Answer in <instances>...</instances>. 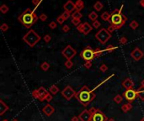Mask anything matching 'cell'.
Instances as JSON below:
<instances>
[{
	"label": "cell",
	"mask_w": 144,
	"mask_h": 121,
	"mask_svg": "<svg viewBox=\"0 0 144 121\" xmlns=\"http://www.w3.org/2000/svg\"><path fill=\"white\" fill-rule=\"evenodd\" d=\"M92 114L88 109H84L81 114H79V118L81 121H91Z\"/></svg>",
	"instance_id": "cell-12"
},
{
	"label": "cell",
	"mask_w": 144,
	"mask_h": 121,
	"mask_svg": "<svg viewBox=\"0 0 144 121\" xmlns=\"http://www.w3.org/2000/svg\"><path fill=\"white\" fill-rule=\"evenodd\" d=\"M109 119L107 118V116L104 114L103 112L98 108L97 112L95 114H93L91 119V121H107Z\"/></svg>",
	"instance_id": "cell-10"
},
{
	"label": "cell",
	"mask_w": 144,
	"mask_h": 121,
	"mask_svg": "<svg viewBox=\"0 0 144 121\" xmlns=\"http://www.w3.org/2000/svg\"><path fill=\"white\" fill-rule=\"evenodd\" d=\"M49 27L51 28V30H54V29H56V28L57 27V22L51 21V23L49 24Z\"/></svg>",
	"instance_id": "cell-41"
},
{
	"label": "cell",
	"mask_w": 144,
	"mask_h": 121,
	"mask_svg": "<svg viewBox=\"0 0 144 121\" xmlns=\"http://www.w3.org/2000/svg\"><path fill=\"white\" fill-rule=\"evenodd\" d=\"M71 23L73 24V25H79L80 24H81V20H80V19H72L71 20Z\"/></svg>",
	"instance_id": "cell-35"
},
{
	"label": "cell",
	"mask_w": 144,
	"mask_h": 121,
	"mask_svg": "<svg viewBox=\"0 0 144 121\" xmlns=\"http://www.w3.org/2000/svg\"><path fill=\"white\" fill-rule=\"evenodd\" d=\"M41 36H40L34 30H30L29 31L23 36L24 42L27 44L30 47H34L38 42L41 40Z\"/></svg>",
	"instance_id": "cell-4"
},
{
	"label": "cell",
	"mask_w": 144,
	"mask_h": 121,
	"mask_svg": "<svg viewBox=\"0 0 144 121\" xmlns=\"http://www.w3.org/2000/svg\"><path fill=\"white\" fill-rule=\"evenodd\" d=\"M79 116H73V118H72V121H79Z\"/></svg>",
	"instance_id": "cell-52"
},
{
	"label": "cell",
	"mask_w": 144,
	"mask_h": 121,
	"mask_svg": "<svg viewBox=\"0 0 144 121\" xmlns=\"http://www.w3.org/2000/svg\"><path fill=\"white\" fill-rule=\"evenodd\" d=\"M79 56L81 58H83V60L88 61V60H92L94 58H95V50L92 49L91 46L88 45L81 51V53L79 54Z\"/></svg>",
	"instance_id": "cell-6"
},
{
	"label": "cell",
	"mask_w": 144,
	"mask_h": 121,
	"mask_svg": "<svg viewBox=\"0 0 144 121\" xmlns=\"http://www.w3.org/2000/svg\"><path fill=\"white\" fill-rule=\"evenodd\" d=\"M32 97H33L34 98H35V99L39 100L40 96H39V92H38V90L37 89L34 90L33 92H32Z\"/></svg>",
	"instance_id": "cell-38"
},
{
	"label": "cell",
	"mask_w": 144,
	"mask_h": 121,
	"mask_svg": "<svg viewBox=\"0 0 144 121\" xmlns=\"http://www.w3.org/2000/svg\"><path fill=\"white\" fill-rule=\"evenodd\" d=\"M62 30H63V32H65V33H67V32L70 30V26L67 25H65L63 26V28H62Z\"/></svg>",
	"instance_id": "cell-46"
},
{
	"label": "cell",
	"mask_w": 144,
	"mask_h": 121,
	"mask_svg": "<svg viewBox=\"0 0 144 121\" xmlns=\"http://www.w3.org/2000/svg\"><path fill=\"white\" fill-rule=\"evenodd\" d=\"M140 121H144V117H143V118H142L141 120H140Z\"/></svg>",
	"instance_id": "cell-56"
},
{
	"label": "cell",
	"mask_w": 144,
	"mask_h": 121,
	"mask_svg": "<svg viewBox=\"0 0 144 121\" xmlns=\"http://www.w3.org/2000/svg\"><path fill=\"white\" fill-rule=\"evenodd\" d=\"M131 109H132V104H131V103H127V104H123V105L121 106V110H122L124 113H127L128 111H130Z\"/></svg>",
	"instance_id": "cell-20"
},
{
	"label": "cell",
	"mask_w": 144,
	"mask_h": 121,
	"mask_svg": "<svg viewBox=\"0 0 144 121\" xmlns=\"http://www.w3.org/2000/svg\"><path fill=\"white\" fill-rule=\"evenodd\" d=\"M13 121H18V120H16V119H15V120H14Z\"/></svg>",
	"instance_id": "cell-57"
},
{
	"label": "cell",
	"mask_w": 144,
	"mask_h": 121,
	"mask_svg": "<svg viewBox=\"0 0 144 121\" xmlns=\"http://www.w3.org/2000/svg\"><path fill=\"white\" fill-rule=\"evenodd\" d=\"M119 42H120V44H121V45H126V44L127 43V39L125 37V36H122V37L120 39Z\"/></svg>",
	"instance_id": "cell-40"
},
{
	"label": "cell",
	"mask_w": 144,
	"mask_h": 121,
	"mask_svg": "<svg viewBox=\"0 0 144 121\" xmlns=\"http://www.w3.org/2000/svg\"><path fill=\"white\" fill-rule=\"evenodd\" d=\"M107 121H115V120H114V119H112V118H111V119H109V120H108Z\"/></svg>",
	"instance_id": "cell-55"
},
{
	"label": "cell",
	"mask_w": 144,
	"mask_h": 121,
	"mask_svg": "<svg viewBox=\"0 0 144 121\" xmlns=\"http://www.w3.org/2000/svg\"><path fill=\"white\" fill-rule=\"evenodd\" d=\"M95 38L99 40V43H101L102 45L106 44V42L111 38V34L105 28H102L101 30H99V31L96 33Z\"/></svg>",
	"instance_id": "cell-5"
},
{
	"label": "cell",
	"mask_w": 144,
	"mask_h": 121,
	"mask_svg": "<svg viewBox=\"0 0 144 121\" xmlns=\"http://www.w3.org/2000/svg\"><path fill=\"white\" fill-rule=\"evenodd\" d=\"M140 5L142 6V7L144 8V0H140Z\"/></svg>",
	"instance_id": "cell-53"
},
{
	"label": "cell",
	"mask_w": 144,
	"mask_h": 121,
	"mask_svg": "<svg viewBox=\"0 0 144 121\" xmlns=\"http://www.w3.org/2000/svg\"><path fill=\"white\" fill-rule=\"evenodd\" d=\"M93 30V26L90 24H89L88 22H84L83 23V33L84 35H87L88 34H89V32H91V30Z\"/></svg>",
	"instance_id": "cell-17"
},
{
	"label": "cell",
	"mask_w": 144,
	"mask_h": 121,
	"mask_svg": "<svg viewBox=\"0 0 144 121\" xmlns=\"http://www.w3.org/2000/svg\"><path fill=\"white\" fill-rule=\"evenodd\" d=\"M45 100H46V101H47V102H51V101L52 100V94L50 93V92H49V93L47 94V96L46 97Z\"/></svg>",
	"instance_id": "cell-47"
},
{
	"label": "cell",
	"mask_w": 144,
	"mask_h": 121,
	"mask_svg": "<svg viewBox=\"0 0 144 121\" xmlns=\"http://www.w3.org/2000/svg\"><path fill=\"white\" fill-rule=\"evenodd\" d=\"M42 112H43L44 114H45L47 116L50 117V116L51 115V114H53L54 112H55V108H54L51 105V104H47V105H46V106L42 108Z\"/></svg>",
	"instance_id": "cell-14"
},
{
	"label": "cell",
	"mask_w": 144,
	"mask_h": 121,
	"mask_svg": "<svg viewBox=\"0 0 144 121\" xmlns=\"http://www.w3.org/2000/svg\"><path fill=\"white\" fill-rule=\"evenodd\" d=\"M62 54H63V56L67 60H71L72 58H73L76 56L77 50H76L74 48L72 47L70 45H68L62 50Z\"/></svg>",
	"instance_id": "cell-8"
},
{
	"label": "cell",
	"mask_w": 144,
	"mask_h": 121,
	"mask_svg": "<svg viewBox=\"0 0 144 121\" xmlns=\"http://www.w3.org/2000/svg\"><path fill=\"white\" fill-rule=\"evenodd\" d=\"M49 92H50V93H51V94H54V95H56V94H57V92H59V88H58V87H57V85H51V87H50Z\"/></svg>",
	"instance_id": "cell-22"
},
{
	"label": "cell",
	"mask_w": 144,
	"mask_h": 121,
	"mask_svg": "<svg viewBox=\"0 0 144 121\" xmlns=\"http://www.w3.org/2000/svg\"><path fill=\"white\" fill-rule=\"evenodd\" d=\"M75 6H76V10L81 11L82 9H84V3H83V0H77L75 3Z\"/></svg>",
	"instance_id": "cell-19"
},
{
	"label": "cell",
	"mask_w": 144,
	"mask_h": 121,
	"mask_svg": "<svg viewBox=\"0 0 144 121\" xmlns=\"http://www.w3.org/2000/svg\"><path fill=\"white\" fill-rule=\"evenodd\" d=\"M103 8H104L103 3H102L101 2H99V1L96 2L95 4H94V9H95L96 11H100Z\"/></svg>",
	"instance_id": "cell-24"
},
{
	"label": "cell",
	"mask_w": 144,
	"mask_h": 121,
	"mask_svg": "<svg viewBox=\"0 0 144 121\" xmlns=\"http://www.w3.org/2000/svg\"><path fill=\"white\" fill-rule=\"evenodd\" d=\"M44 41L46 42V43H49L50 41H51V35H46L45 36H44Z\"/></svg>",
	"instance_id": "cell-42"
},
{
	"label": "cell",
	"mask_w": 144,
	"mask_h": 121,
	"mask_svg": "<svg viewBox=\"0 0 144 121\" xmlns=\"http://www.w3.org/2000/svg\"><path fill=\"white\" fill-rule=\"evenodd\" d=\"M99 70H100L102 72H105L108 70V66L105 65V64H102L100 66V67H99Z\"/></svg>",
	"instance_id": "cell-44"
},
{
	"label": "cell",
	"mask_w": 144,
	"mask_h": 121,
	"mask_svg": "<svg viewBox=\"0 0 144 121\" xmlns=\"http://www.w3.org/2000/svg\"><path fill=\"white\" fill-rule=\"evenodd\" d=\"M77 92H75L74 89L72 88L71 86H67L65 87V88L62 91V95L64 98H66L67 100H71L73 97H75Z\"/></svg>",
	"instance_id": "cell-9"
},
{
	"label": "cell",
	"mask_w": 144,
	"mask_h": 121,
	"mask_svg": "<svg viewBox=\"0 0 144 121\" xmlns=\"http://www.w3.org/2000/svg\"><path fill=\"white\" fill-rule=\"evenodd\" d=\"M63 9H64L65 11H67V12H69V13H72V12H73L76 9L75 3H73L71 0H69V1H67V3L63 5Z\"/></svg>",
	"instance_id": "cell-13"
},
{
	"label": "cell",
	"mask_w": 144,
	"mask_h": 121,
	"mask_svg": "<svg viewBox=\"0 0 144 121\" xmlns=\"http://www.w3.org/2000/svg\"><path fill=\"white\" fill-rule=\"evenodd\" d=\"M41 1H42V0H32V3H33L34 5H35V6H38L40 4V3H41Z\"/></svg>",
	"instance_id": "cell-50"
},
{
	"label": "cell",
	"mask_w": 144,
	"mask_h": 121,
	"mask_svg": "<svg viewBox=\"0 0 144 121\" xmlns=\"http://www.w3.org/2000/svg\"><path fill=\"white\" fill-rule=\"evenodd\" d=\"M3 121H9V120H3Z\"/></svg>",
	"instance_id": "cell-58"
},
{
	"label": "cell",
	"mask_w": 144,
	"mask_h": 121,
	"mask_svg": "<svg viewBox=\"0 0 144 121\" xmlns=\"http://www.w3.org/2000/svg\"><path fill=\"white\" fill-rule=\"evenodd\" d=\"M131 56L136 60V61H138V60H140L144 56V53H143V51H142L138 47H136L135 49L131 51Z\"/></svg>",
	"instance_id": "cell-11"
},
{
	"label": "cell",
	"mask_w": 144,
	"mask_h": 121,
	"mask_svg": "<svg viewBox=\"0 0 144 121\" xmlns=\"http://www.w3.org/2000/svg\"><path fill=\"white\" fill-rule=\"evenodd\" d=\"M103 53H104V50H101L99 47L95 48V57H99V56H102V55H103Z\"/></svg>",
	"instance_id": "cell-28"
},
{
	"label": "cell",
	"mask_w": 144,
	"mask_h": 121,
	"mask_svg": "<svg viewBox=\"0 0 144 121\" xmlns=\"http://www.w3.org/2000/svg\"><path fill=\"white\" fill-rule=\"evenodd\" d=\"M122 86L123 88H126V90H127V89L133 88V87L135 86V83H134V82L131 78H126L122 82Z\"/></svg>",
	"instance_id": "cell-16"
},
{
	"label": "cell",
	"mask_w": 144,
	"mask_h": 121,
	"mask_svg": "<svg viewBox=\"0 0 144 121\" xmlns=\"http://www.w3.org/2000/svg\"><path fill=\"white\" fill-rule=\"evenodd\" d=\"M8 110H9V106L3 102V100H0V115H3Z\"/></svg>",
	"instance_id": "cell-18"
},
{
	"label": "cell",
	"mask_w": 144,
	"mask_h": 121,
	"mask_svg": "<svg viewBox=\"0 0 144 121\" xmlns=\"http://www.w3.org/2000/svg\"><path fill=\"white\" fill-rule=\"evenodd\" d=\"M137 90V93H138V98L142 101H144V88L140 87Z\"/></svg>",
	"instance_id": "cell-21"
},
{
	"label": "cell",
	"mask_w": 144,
	"mask_h": 121,
	"mask_svg": "<svg viewBox=\"0 0 144 121\" xmlns=\"http://www.w3.org/2000/svg\"><path fill=\"white\" fill-rule=\"evenodd\" d=\"M77 30L78 31L80 32V33H83V24H80L79 25L77 26Z\"/></svg>",
	"instance_id": "cell-48"
},
{
	"label": "cell",
	"mask_w": 144,
	"mask_h": 121,
	"mask_svg": "<svg viewBox=\"0 0 144 121\" xmlns=\"http://www.w3.org/2000/svg\"><path fill=\"white\" fill-rule=\"evenodd\" d=\"M115 49H116V47H115L114 45H109L107 46L106 48H105V51H107V52H110V53H111V52H113L114 50H115Z\"/></svg>",
	"instance_id": "cell-32"
},
{
	"label": "cell",
	"mask_w": 144,
	"mask_h": 121,
	"mask_svg": "<svg viewBox=\"0 0 144 121\" xmlns=\"http://www.w3.org/2000/svg\"><path fill=\"white\" fill-rule=\"evenodd\" d=\"M98 17H99V15H98V14L96 13V12H95V11L91 12V13L89 15V19L92 20V21H95V20H97Z\"/></svg>",
	"instance_id": "cell-26"
},
{
	"label": "cell",
	"mask_w": 144,
	"mask_h": 121,
	"mask_svg": "<svg viewBox=\"0 0 144 121\" xmlns=\"http://www.w3.org/2000/svg\"><path fill=\"white\" fill-rule=\"evenodd\" d=\"M9 10V8L8 7L6 4H2V6L0 7V11L2 14H7Z\"/></svg>",
	"instance_id": "cell-30"
},
{
	"label": "cell",
	"mask_w": 144,
	"mask_h": 121,
	"mask_svg": "<svg viewBox=\"0 0 144 121\" xmlns=\"http://www.w3.org/2000/svg\"><path fill=\"white\" fill-rule=\"evenodd\" d=\"M123 7L124 6L121 5L120 9H114L111 14V19H110L109 22L111 23V25H112L115 28V30L121 29L125 25L126 21H127V17L121 13Z\"/></svg>",
	"instance_id": "cell-3"
},
{
	"label": "cell",
	"mask_w": 144,
	"mask_h": 121,
	"mask_svg": "<svg viewBox=\"0 0 144 121\" xmlns=\"http://www.w3.org/2000/svg\"><path fill=\"white\" fill-rule=\"evenodd\" d=\"M123 97L128 101V103H132L138 98L137 90L134 89V88L126 90L125 92H123Z\"/></svg>",
	"instance_id": "cell-7"
},
{
	"label": "cell",
	"mask_w": 144,
	"mask_h": 121,
	"mask_svg": "<svg viewBox=\"0 0 144 121\" xmlns=\"http://www.w3.org/2000/svg\"><path fill=\"white\" fill-rule=\"evenodd\" d=\"M96 94L95 93L94 90L90 89L88 86H83L79 92H77L75 95V98L79 101L82 105L87 107L89 105V104L92 103V101L95 98Z\"/></svg>",
	"instance_id": "cell-1"
},
{
	"label": "cell",
	"mask_w": 144,
	"mask_h": 121,
	"mask_svg": "<svg viewBox=\"0 0 144 121\" xmlns=\"http://www.w3.org/2000/svg\"><path fill=\"white\" fill-rule=\"evenodd\" d=\"M113 100L115 101V103H116V104H121V102H122L123 100V97L121 95H120V94H117L116 96H115V98H113Z\"/></svg>",
	"instance_id": "cell-29"
},
{
	"label": "cell",
	"mask_w": 144,
	"mask_h": 121,
	"mask_svg": "<svg viewBox=\"0 0 144 121\" xmlns=\"http://www.w3.org/2000/svg\"><path fill=\"white\" fill-rule=\"evenodd\" d=\"M71 17H72V19H81V18L83 17V15H82L80 11H78V10H76V11H74L73 14H72Z\"/></svg>",
	"instance_id": "cell-23"
},
{
	"label": "cell",
	"mask_w": 144,
	"mask_h": 121,
	"mask_svg": "<svg viewBox=\"0 0 144 121\" xmlns=\"http://www.w3.org/2000/svg\"><path fill=\"white\" fill-rule=\"evenodd\" d=\"M18 20L27 29H30L34 24H35L38 20L36 14L32 11L31 9H26L22 14L18 16Z\"/></svg>",
	"instance_id": "cell-2"
},
{
	"label": "cell",
	"mask_w": 144,
	"mask_h": 121,
	"mask_svg": "<svg viewBox=\"0 0 144 121\" xmlns=\"http://www.w3.org/2000/svg\"><path fill=\"white\" fill-rule=\"evenodd\" d=\"M65 21H66V19H64V18L62 15H60V16H58V17L57 18V23L60 24V25H63V24Z\"/></svg>",
	"instance_id": "cell-37"
},
{
	"label": "cell",
	"mask_w": 144,
	"mask_h": 121,
	"mask_svg": "<svg viewBox=\"0 0 144 121\" xmlns=\"http://www.w3.org/2000/svg\"><path fill=\"white\" fill-rule=\"evenodd\" d=\"M141 87H143V88H144V79L142 81V82H141Z\"/></svg>",
	"instance_id": "cell-54"
},
{
	"label": "cell",
	"mask_w": 144,
	"mask_h": 121,
	"mask_svg": "<svg viewBox=\"0 0 144 121\" xmlns=\"http://www.w3.org/2000/svg\"><path fill=\"white\" fill-rule=\"evenodd\" d=\"M41 68L44 71V72H47V71L49 70V68H50V64L47 61H44V62L41 63Z\"/></svg>",
	"instance_id": "cell-27"
},
{
	"label": "cell",
	"mask_w": 144,
	"mask_h": 121,
	"mask_svg": "<svg viewBox=\"0 0 144 121\" xmlns=\"http://www.w3.org/2000/svg\"><path fill=\"white\" fill-rule=\"evenodd\" d=\"M65 66L67 68H68V69H70V68H72L73 67V62L71 60H66V62H65Z\"/></svg>",
	"instance_id": "cell-34"
},
{
	"label": "cell",
	"mask_w": 144,
	"mask_h": 121,
	"mask_svg": "<svg viewBox=\"0 0 144 121\" xmlns=\"http://www.w3.org/2000/svg\"><path fill=\"white\" fill-rule=\"evenodd\" d=\"M107 30H108V31H109V32H110V33L111 34L112 32H114V31H115V28L114 27V26L112 25H111L109 26V27H108Z\"/></svg>",
	"instance_id": "cell-49"
},
{
	"label": "cell",
	"mask_w": 144,
	"mask_h": 121,
	"mask_svg": "<svg viewBox=\"0 0 144 121\" xmlns=\"http://www.w3.org/2000/svg\"><path fill=\"white\" fill-rule=\"evenodd\" d=\"M39 19L41 20V21H43V22H45L46 20L47 19V15H46V14H41V15L39 16Z\"/></svg>",
	"instance_id": "cell-45"
},
{
	"label": "cell",
	"mask_w": 144,
	"mask_h": 121,
	"mask_svg": "<svg viewBox=\"0 0 144 121\" xmlns=\"http://www.w3.org/2000/svg\"><path fill=\"white\" fill-rule=\"evenodd\" d=\"M101 19H103L104 21H109L110 19H111V14L108 13L107 11L104 12L101 15Z\"/></svg>",
	"instance_id": "cell-25"
},
{
	"label": "cell",
	"mask_w": 144,
	"mask_h": 121,
	"mask_svg": "<svg viewBox=\"0 0 144 121\" xmlns=\"http://www.w3.org/2000/svg\"><path fill=\"white\" fill-rule=\"evenodd\" d=\"M92 26H93V28L98 29V28L100 27V22H99V20H95V21H93V23H92Z\"/></svg>",
	"instance_id": "cell-36"
},
{
	"label": "cell",
	"mask_w": 144,
	"mask_h": 121,
	"mask_svg": "<svg viewBox=\"0 0 144 121\" xmlns=\"http://www.w3.org/2000/svg\"><path fill=\"white\" fill-rule=\"evenodd\" d=\"M0 29H1V30L3 32H5V31H7V30H9V25H8L6 23H3V24H2Z\"/></svg>",
	"instance_id": "cell-39"
},
{
	"label": "cell",
	"mask_w": 144,
	"mask_h": 121,
	"mask_svg": "<svg viewBox=\"0 0 144 121\" xmlns=\"http://www.w3.org/2000/svg\"><path fill=\"white\" fill-rule=\"evenodd\" d=\"M84 67L85 68H87V69H89V68H91V66H92V61L91 60H88V61H85V63H84Z\"/></svg>",
	"instance_id": "cell-43"
},
{
	"label": "cell",
	"mask_w": 144,
	"mask_h": 121,
	"mask_svg": "<svg viewBox=\"0 0 144 121\" xmlns=\"http://www.w3.org/2000/svg\"><path fill=\"white\" fill-rule=\"evenodd\" d=\"M61 15L63 16V17L66 20H67V19H68L69 18L72 16V14H71V13H69V12H67V11H64Z\"/></svg>",
	"instance_id": "cell-33"
},
{
	"label": "cell",
	"mask_w": 144,
	"mask_h": 121,
	"mask_svg": "<svg viewBox=\"0 0 144 121\" xmlns=\"http://www.w3.org/2000/svg\"><path fill=\"white\" fill-rule=\"evenodd\" d=\"M138 25H139L138 22L136 21V20H132V21L130 23V27H131L132 30H136L137 27H138Z\"/></svg>",
	"instance_id": "cell-31"
},
{
	"label": "cell",
	"mask_w": 144,
	"mask_h": 121,
	"mask_svg": "<svg viewBox=\"0 0 144 121\" xmlns=\"http://www.w3.org/2000/svg\"><path fill=\"white\" fill-rule=\"evenodd\" d=\"M37 90H38V92H39V96H40L39 101H41V102H43V101L45 100L46 97L47 96V94L49 93V92H47V90L44 87H41V88H39Z\"/></svg>",
	"instance_id": "cell-15"
},
{
	"label": "cell",
	"mask_w": 144,
	"mask_h": 121,
	"mask_svg": "<svg viewBox=\"0 0 144 121\" xmlns=\"http://www.w3.org/2000/svg\"><path fill=\"white\" fill-rule=\"evenodd\" d=\"M97 110H98V108H91L90 109H89V111L90 112V114L93 115V114H95L96 112H97Z\"/></svg>",
	"instance_id": "cell-51"
}]
</instances>
